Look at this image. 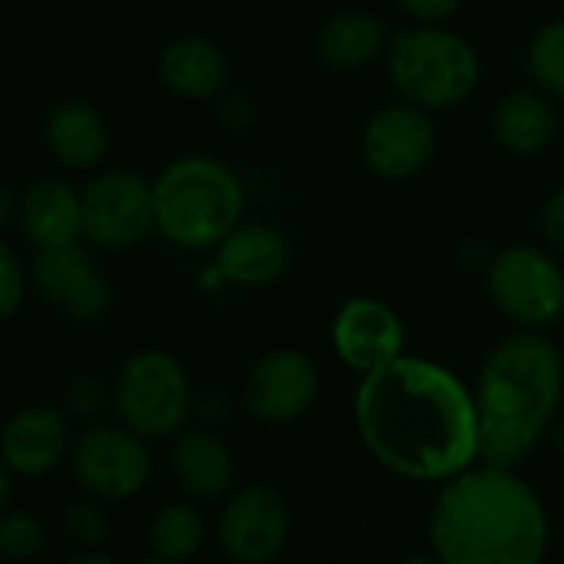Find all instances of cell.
I'll return each mask as SVG.
<instances>
[{
    "mask_svg": "<svg viewBox=\"0 0 564 564\" xmlns=\"http://www.w3.org/2000/svg\"><path fill=\"white\" fill-rule=\"evenodd\" d=\"M354 420L370 456L410 482H449L482 463L476 393L436 360L403 354L367 373Z\"/></svg>",
    "mask_w": 564,
    "mask_h": 564,
    "instance_id": "1",
    "label": "cell"
},
{
    "mask_svg": "<svg viewBox=\"0 0 564 564\" xmlns=\"http://www.w3.org/2000/svg\"><path fill=\"white\" fill-rule=\"evenodd\" d=\"M430 542L443 564H545L549 516L516 469L482 463L443 482Z\"/></svg>",
    "mask_w": 564,
    "mask_h": 564,
    "instance_id": "2",
    "label": "cell"
},
{
    "mask_svg": "<svg viewBox=\"0 0 564 564\" xmlns=\"http://www.w3.org/2000/svg\"><path fill=\"white\" fill-rule=\"evenodd\" d=\"M564 393V360L539 330H519L496 344L479 383V443L482 463L519 469L549 433Z\"/></svg>",
    "mask_w": 564,
    "mask_h": 564,
    "instance_id": "3",
    "label": "cell"
},
{
    "mask_svg": "<svg viewBox=\"0 0 564 564\" xmlns=\"http://www.w3.org/2000/svg\"><path fill=\"white\" fill-rule=\"evenodd\" d=\"M155 231L182 251H212L245 225L241 175L215 155H178L155 178Z\"/></svg>",
    "mask_w": 564,
    "mask_h": 564,
    "instance_id": "4",
    "label": "cell"
},
{
    "mask_svg": "<svg viewBox=\"0 0 564 564\" xmlns=\"http://www.w3.org/2000/svg\"><path fill=\"white\" fill-rule=\"evenodd\" d=\"M387 73L400 99L426 112H443L463 106L479 89L482 59L456 30L416 23L390 40Z\"/></svg>",
    "mask_w": 564,
    "mask_h": 564,
    "instance_id": "5",
    "label": "cell"
},
{
    "mask_svg": "<svg viewBox=\"0 0 564 564\" xmlns=\"http://www.w3.org/2000/svg\"><path fill=\"white\" fill-rule=\"evenodd\" d=\"M112 406L142 440H169L185 430L192 413V383L185 367L165 350L132 354L112 387Z\"/></svg>",
    "mask_w": 564,
    "mask_h": 564,
    "instance_id": "6",
    "label": "cell"
},
{
    "mask_svg": "<svg viewBox=\"0 0 564 564\" xmlns=\"http://www.w3.org/2000/svg\"><path fill=\"white\" fill-rule=\"evenodd\" d=\"M486 288L492 304L522 330H542L564 314L562 264L532 245H509L489 258Z\"/></svg>",
    "mask_w": 564,
    "mask_h": 564,
    "instance_id": "7",
    "label": "cell"
},
{
    "mask_svg": "<svg viewBox=\"0 0 564 564\" xmlns=\"http://www.w3.org/2000/svg\"><path fill=\"white\" fill-rule=\"evenodd\" d=\"M83 238L102 251H126L155 231L152 182L129 169H106L83 188Z\"/></svg>",
    "mask_w": 564,
    "mask_h": 564,
    "instance_id": "8",
    "label": "cell"
},
{
    "mask_svg": "<svg viewBox=\"0 0 564 564\" xmlns=\"http://www.w3.org/2000/svg\"><path fill=\"white\" fill-rule=\"evenodd\" d=\"M149 440L132 433L129 426H89L76 436L69 453L73 479L86 496L102 502H122L145 489L152 476Z\"/></svg>",
    "mask_w": 564,
    "mask_h": 564,
    "instance_id": "9",
    "label": "cell"
},
{
    "mask_svg": "<svg viewBox=\"0 0 564 564\" xmlns=\"http://www.w3.org/2000/svg\"><path fill=\"white\" fill-rule=\"evenodd\" d=\"M436 152L433 116L406 99L377 109L360 135V155L380 178L403 182L420 175Z\"/></svg>",
    "mask_w": 564,
    "mask_h": 564,
    "instance_id": "10",
    "label": "cell"
},
{
    "mask_svg": "<svg viewBox=\"0 0 564 564\" xmlns=\"http://www.w3.org/2000/svg\"><path fill=\"white\" fill-rule=\"evenodd\" d=\"M33 291L63 317L76 324H93L106 317L112 304V288L86 248H50L30 258Z\"/></svg>",
    "mask_w": 564,
    "mask_h": 564,
    "instance_id": "11",
    "label": "cell"
},
{
    "mask_svg": "<svg viewBox=\"0 0 564 564\" xmlns=\"http://www.w3.org/2000/svg\"><path fill=\"white\" fill-rule=\"evenodd\" d=\"M291 535V509L268 486H245L228 496L218 516V545L238 564H268Z\"/></svg>",
    "mask_w": 564,
    "mask_h": 564,
    "instance_id": "12",
    "label": "cell"
},
{
    "mask_svg": "<svg viewBox=\"0 0 564 564\" xmlns=\"http://www.w3.org/2000/svg\"><path fill=\"white\" fill-rule=\"evenodd\" d=\"M321 393L317 364L304 350H271L254 360L245 377V410L258 423H291L301 420Z\"/></svg>",
    "mask_w": 564,
    "mask_h": 564,
    "instance_id": "13",
    "label": "cell"
},
{
    "mask_svg": "<svg viewBox=\"0 0 564 564\" xmlns=\"http://www.w3.org/2000/svg\"><path fill=\"white\" fill-rule=\"evenodd\" d=\"M330 340L337 357L350 370L367 377L403 357L406 327L390 304L377 297H350L334 317Z\"/></svg>",
    "mask_w": 564,
    "mask_h": 564,
    "instance_id": "14",
    "label": "cell"
},
{
    "mask_svg": "<svg viewBox=\"0 0 564 564\" xmlns=\"http://www.w3.org/2000/svg\"><path fill=\"white\" fill-rule=\"evenodd\" d=\"M73 430L69 420L59 410L50 406H30L10 416L0 453H3V469L23 479H36L53 473L63 459L73 453Z\"/></svg>",
    "mask_w": 564,
    "mask_h": 564,
    "instance_id": "15",
    "label": "cell"
},
{
    "mask_svg": "<svg viewBox=\"0 0 564 564\" xmlns=\"http://www.w3.org/2000/svg\"><path fill=\"white\" fill-rule=\"evenodd\" d=\"M291 264V241L274 225H238L218 248L205 278L212 284L264 288L278 281Z\"/></svg>",
    "mask_w": 564,
    "mask_h": 564,
    "instance_id": "16",
    "label": "cell"
},
{
    "mask_svg": "<svg viewBox=\"0 0 564 564\" xmlns=\"http://www.w3.org/2000/svg\"><path fill=\"white\" fill-rule=\"evenodd\" d=\"M17 225L36 251L79 245L83 192L63 178H36L20 192Z\"/></svg>",
    "mask_w": 564,
    "mask_h": 564,
    "instance_id": "17",
    "label": "cell"
},
{
    "mask_svg": "<svg viewBox=\"0 0 564 564\" xmlns=\"http://www.w3.org/2000/svg\"><path fill=\"white\" fill-rule=\"evenodd\" d=\"M43 145L63 169L93 172L106 162L112 139L96 106L83 99H63L43 119Z\"/></svg>",
    "mask_w": 564,
    "mask_h": 564,
    "instance_id": "18",
    "label": "cell"
},
{
    "mask_svg": "<svg viewBox=\"0 0 564 564\" xmlns=\"http://www.w3.org/2000/svg\"><path fill=\"white\" fill-rule=\"evenodd\" d=\"M159 83L178 96V99H215L225 93L231 66L221 46H215L205 36H178L162 46L159 63H155Z\"/></svg>",
    "mask_w": 564,
    "mask_h": 564,
    "instance_id": "19",
    "label": "cell"
},
{
    "mask_svg": "<svg viewBox=\"0 0 564 564\" xmlns=\"http://www.w3.org/2000/svg\"><path fill=\"white\" fill-rule=\"evenodd\" d=\"M172 476L192 499H221L235 486V456L212 430H185L172 446Z\"/></svg>",
    "mask_w": 564,
    "mask_h": 564,
    "instance_id": "20",
    "label": "cell"
},
{
    "mask_svg": "<svg viewBox=\"0 0 564 564\" xmlns=\"http://www.w3.org/2000/svg\"><path fill=\"white\" fill-rule=\"evenodd\" d=\"M387 23L370 10H340L324 20L317 33L321 59L340 73L364 69L390 50Z\"/></svg>",
    "mask_w": 564,
    "mask_h": 564,
    "instance_id": "21",
    "label": "cell"
},
{
    "mask_svg": "<svg viewBox=\"0 0 564 564\" xmlns=\"http://www.w3.org/2000/svg\"><path fill=\"white\" fill-rule=\"evenodd\" d=\"M558 116L542 89H516L496 102L492 135L512 155H539L555 139Z\"/></svg>",
    "mask_w": 564,
    "mask_h": 564,
    "instance_id": "22",
    "label": "cell"
},
{
    "mask_svg": "<svg viewBox=\"0 0 564 564\" xmlns=\"http://www.w3.org/2000/svg\"><path fill=\"white\" fill-rule=\"evenodd\" d=\"M202 542H205V519L188 502L165 506L149 525V549L162 562L185 564L198 555Z\"/></svg>",
    "mask_w": 564,
    "mask_h": 564,
    "instance_id": "23",
    "label": "cell"
},
{
    "mask_svg": "<svg viewBox=\"0 0 564 564\" xmlns=\"http://www.w3.org/2000/svg\"><path fill=\"white\" fill-rule=\"evenodd\" d=\"M525 69L545 96L564 99V20L545 23L532 36L525 50Z\"/></svg>",
    "mask_w": 564,
    "mask_h": 564,
    "instance_id": "24",
    "label": "cell"
},
{
    "mask_svg": "<svg viewBox=\"0 0 564 564\" xmlns=\"http://www.w3.org/2000/svg\"><path fill=\"white\" fill-rule=\"evenodd\" d=\"M46 529L26 509H7L0 519V552L7 562H30L43 552Z\"/></svg>",
    "mask_w": 564,
    "mask_h": 564,
    "instance_id": "25",
    "label": "cell"
},
{
    "mask_svg": "<svg viewBox=\"0 0 564 564\" xmlns=\"http://www.w3.org/2000/svg\"><path fill=\"white\" fill-rule=\"evenodd\" d=\"M96 496H79L63 509V532L79 549H102L109 539V519Z\"/></svg>",
    "mask_w": 564,
    "mask_h": 564,
    "instance_id": "26",
    "label": "cell"
},
{
    "mask_svg": "<svg viewBox=\"0 0 564 564\" xmlns=\"http://www.w3.org/2000/svg\"><path fill=\"white\" fill-rule=\"evenodd\" d=\"M26 288H33L30 264H23V258L3 241L0 245V314L3 317H13L20 311V304L26 301Z\"/></svg>",
    "mask_w": 564,
    "mask_h": 564,
    "instance_id": "27",
    "label": "cell"
},
{
    "mask_svg": "<svg viewBox=\"0 0 564 564\" xmlns=\"http://www.w3.org/2000/svg\"><path fill=\"white\" fill-rule=\"evenodd\" d=\"M66 403H69L73 416L89 420L106 406V390H102V383L96 377H76L69 393H66Z\"/></svg>",
    "mask_w": 564,
    "mask_h": 564,
    "instance_id": "28",
    "label": "cell"
},
{
    "mask_svg": "<svg viewBox=\"0 0 564 564\" xmlns=\"http://www.w3.org/2000/svg\"><path fill=\"white\" fill-rule=\"evenodd\" d=\"M397 7L416 23H446L459 13L463 0H397Z\"/></svg>",
    "mask_w": 564,
    "mask_h": 564,
    "instance_id": "29",
    "label": "cell"
},
{
    "mask_svg": "<svg viewBox=\"0 0 564 564\" xmlns=\"http://www.w3.org/2000/svg\"><path fill=\"white\" fill-rule=\"evenodd\" d=\"M542 235H545V241L552 245V248H558L564 251V185L562 188H555L549 198H545V205H542Z\"/></svg>",
    "mask_w": 564,
    "mask_h": 564,
    "instance_id": "30",
    "label": "cell"
},
{
    "mask_svg": "<svg viewBox=\"0 0 564 564\" xmlns=\"http://www.w3.org/2000/svg\"><path fill=\"white\" fill-rule=\"evenodd\" d=\"M221 119H225L231 129H245V126H251V119H254V106H251V99H245V96H228V99H225V106H221Z\"/></svg>",
    "mask_w": 564,
    "mask_h": 564,
    "instance_id": "31",
    "label": "cell"
},
{
    "mask_svg": "<svg viewBox=\"0 0 564 564\" xmlns=\"http://www.w3.org/2000/svg\"><path fill=\"white\" fill-rule=\"evenodd\" d=\"M17 208H20V198L13 195V185H3L0 188V221L3 225L17 221Z\"/></svg>",
    "mask_w": 564,
    "mask_h": 564,
    "instance_id": "32",
    "label": "cell"
},
{
    "mask_svg": "<svg viewBox=\"0 0 564 564\" xmlns=\"http://www.w3.org/2000/svg\"><path fill=\"white\" fill-rule=\"evenodd\" d=\"M66 564H116V558L106 555L102 549H83L79 555H73Z\"/></svg>",
    "mask_w": 564,
    "mask_h": 564,
    "instance_id": "33",
    "label": "cell"
},
{
    "mask_svg": "<svg viewBox=\"0 0 564 564\" xmlns=\"http://www.w3.org/2000/svg\"><path fill=\"white\" fill-rule=\"evenodd\" d=\"M400 564H443L436 555H410V558H403Z\"/></svg>",
    "mask_w": 564,
    "mask_h": 564,
    "instance_id": "34",
    "label": "cell"
},
{
    "mask_svg": "<svg viewBox=\"0 0 564 564\" xmlns=\"http://www.w3.org/2000/svg\"><path fill=\"white\" fill-rule=\"evenodd\" d=\"M139 564H172V562H162V558H155V555H152V558H145V562H139Z\"/></svg>",
    "mask_w": 564,
    "mask_h": 564,
    "instance_id": "35",
    "label": "cell"
}]
</instances>
